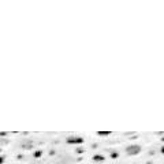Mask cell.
Here are the masks:
<instances>
[{
    "label": "cell",
    "instance_id": "5",
    "mask_svg": "<svg viewBox=\"0 0 164 164\" xmlns=\"http://www.w3.org/2000/svg\"><path fill=\"white\" fill-rule=\"evenodd\" d=\"M6 144H8L7 140H0V145H6Z\"/></svg>",
    "mask_w": 164,
    "mask_h": 164
},
{
    "label": "cell",
    "instance_id": "8",
    "mask_svg": "<svg viewBox=\"0 0 164 164\" xmlns=\"http://www.w3.org/2000/svg\"><path fill=\"white\" fill-rule=\"evenodd\" d=\"M160 152H162V154H164V145H163L162 148H160Z\"/></svg>",
    "mask_w": 164,
    "mask_h": 164
},
{
    "label": "cell",
    "instance_id": "3",
    "mask_svg": "<svg viewBox=\"0 0 164 164\" xmlns=\"http://www.w3.org/2000/svg\"><path fill=\"white\" fill-rule=\"evenodd\" d=\"M92 159H93V162L100 163V162H104V160H105V157H104L103 154H94V156L92 157Z\"/></svg>",
    "mask_w": 164,
    "mask_h": 164
},
{
    "label": "cell",
    "instance_id": "10",
    "mask_svg": "<svg viewBox=\"0 0 164 164\" xmlns=\"http://www.w3.org/2000/svg\"><path fill=\"white\" fill-rule=\"evenodd\" d=\"M0 152H2V148H0Z\"/></svg>",
    "mask_w": 164,
    "mask_h": 164
},
{
    "label": "cell",
    "instance_id": "4",
    "mask_svg": "<svg viewBox=\"0 0 164 164\" xmlns=\"http://www.w3.org/2000/svg\"><path fill=\"white\" fill-rule=\"evenodd\" d=\"M96 134L100 135V137H108V135L112 134V131H97Z\"/></svg>",
    "mask_w": 164,
    "mask_h": 164
},
{
    "label": "cell",
    "instance_id": "7",
    "mask_svg": "<svg viewBox=\"0 0 164 164\" xmlns=\"http://www.w3.org/2000/svg\"><path fill=\"white\" fill-rule=\"evenodd\" d=\"M3 163H4V157L0 156V164H3Z\"/></svg>",
    "mask_w": 164,
    "mask_h": 164
},
{
    "label": "cell",
    "instance_id": "2",
    "mask_svg": "<svg viewBox=\"0 0 164 164\" xmlns=\"http://www.w3.org/2000/svg\"><path fill=\"white\" fill-rule=\"evenodd\" d=\"M84 138L82 137H78V135H70V137L66 138V142L67 144H71V145H82L84 144Z\"/></svg>",
    "mask_w": 164,
    "mask_h": 164
},
{
    "label": "cell",
    "instance_id": "9",
    "mask_svg": "<svg viewBox=\"0 0 164 164\" xmlns=\"http://www.w3.org/2000/svg\"><path fill=\"white\" fill-rule=\"evenodd\" d=\"M0 135H8V133H4V131H0Z\"/></svg>",
    "mask_w": 164,
    "mask_h": 164
},
{
    "label": "cell",
    "instance_id": "6",
    "mask_svg": "<svg viewBox=\"0 0 164 164\" xmlns=\"http://www.w3.org/2000/svg\"><path fill=\"white\" fill-rule=\"evenodd\" d=\"M41 156V150H37L36 153H34V157H40Z\"/></svg>",
    "mask_w": 164,
    "mask_h": 164
},
{
    "label": "cell",
    "instance_id": "1",
    "mask_svg": "<svg viewBox=\"0 0 164 164\" xmlns=\"http://www.w3.org/2000/svg\"><path fill=\"white\" fill-rule=\"evenodd\" d=\"M141 150H142L141 145L133 144V145H129V146H126L125 153L127 154V156H137V154H140V153H141Z\"/></svg>",
    "mask_w": 164,
    "mask_h": 164
}]
</instances>
